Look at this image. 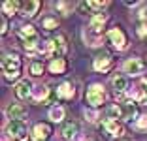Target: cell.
<instances>
[{
  "mask_svg": "<svg viewBox=\"0 0 147 141\" xmlns=\"http://www.w3.org/2000/svg\"><path fill=\"white\" fill-rule=\"evenodd\" d=\"M102 126H104V130H106V134L108 136H121L123 134V126H121V122L119 120H115V119H106L104 122H102Z\"/></svg>",
  "mask_w": 147,
  "mask_h": 141,
  "instance_id": "12",
  "label": "cell"
},
{
  "mask_svg": "<svg viewBox=\"0 0 147 141\" xmlns=\"http://www.w3.org/2000/svg\"><path fill=\"white\" fill-rule=\"evenodd\" d=\"M85 115L89 117V120H91V122H94V120H96V113H91V111L87 113V111H85Z\"/></svg>",
  "mask_w": 147,
  "mask_h": 141,
  "instance_id": "30",
  "label": "cell"
},
{
  "mask_svg": "<svg viewBox=\"0 0 147 141\" xmlns=\"http://www.w3.org/2000/svg\"><path fill=\"white\" fill-rule=\"evenodd\" d=\"M40 9V0H26L21 4V15L25 17H34Z\"/></svg>",
  "mask_w": 147,
  "mask_h": 141,
  "instance_id": "13",
  "label": "cell"
},
{
  "mask_svg": "<svg viewBox=\"0 0 147 141\" xmlns=\"http://www.w3.org/2000/svg\"><path fill=\"white\" fill-rule=\"evenodd\" d=\"M19 8H21V4H19L17 0H8V2L2 4V11H4V15H13V13H17Z\"/></svg>",
  "mask_w": 147,
  "mask_h": 141,
  "instance_id": "20",
  "label": "cell"
},
{
  "mask_svg": "<svg viewBox=\"0 0 147 141\" xmlns=\"http://www.w3.org/2000/svg\"><path fill=\"white\" fill-rule=\"evenodd\" d=\"M47 92H49V89H47V87H43V85L36 87V89L32 90V94H34V100H36V102H40V100H45V98H47Z\"/></svg>",
  "mask_w": 147,
  "mask_h": 141,
  "instance_id": "22",
  "label": "cell"
},
{
  "mask_svg": "<svg viewBox=\"0 0 147 141\" xmlns=\"http://www.w3.org/2000/svg\"><path fill=\"white\" fill-rule=\"evenodd\" d=\"M108 6V2H89V9H94V11H100Z\"/></svg>",
  "mask_w": 147,
  "mask_h": 141,
  "instance_id": "26",
  "label": "cell"
},
{
  "mask_svg": "<svg viewBox=\"0 0 147 141\" xmlns=\"http://www.w3.org/2000/svg\"><path fill=\"white\" fill-rule=\"evenodd\" d=\"M68 49V43H66V38L62 34H59L57 38H51L45 45H43V55L53 56V58H61L62 55Z\"/></svg>",
  "mask_w": 147,
  "mask_h": 141,
  "instance_id": "2",
  "label": "cell"
},
{
  "mask_svg": "<svg viewBox=\"0 0 147 141\" xmlns=\"http://www.w3.org/2000/svg\"><path fill=\"white\" fill-rule=\"evenodd\" d=\"M49 72L51 73H57V75H61V73L66 72V60L62 58H53L51 62H49Z\"/></svg>",
  "mask_w": 147,
  "mask_h": 141,
  "instance_id": "16",
  "label": "cell"
},
{
  "mask_svg": "<svg viewBox=\"0 0 147 141\" xmlns=\"http://www.w3.org/2000/svg\"><path fill=\"white\" fill-rule=\"evenodd\" d=\"M136 115H138V103L132 102V100H128L126 103H123V117H125L126 120H132Z\"/></svg>",
  "mask_w": 147,
  "mask_h": 141,
  "instance_id": "15",
  "label": "cell"
},
{
  "mask_svg": "<svg viewBox=\"0 0 147 141\" xmlns=\"http://www.w3.org/2000/svg\"><path fill=\"white\" fill-rule=\"evenodd\" d=\"M117 141H128V139H117Z\"/></svg>",
  "mask_w": 147,
  "mask_h": 141,
  "instance_id": "32",
  "label": "cell"
},
{
  "mask_svg": "<svg viewBox=\"0 0 147 141\" xmlns=\"http://www.w3.org/2000/svg\"><path fill=\"white\" fill-rule=\"evenodd\" d=\"M0 32H2V34L8 32V19L6 17H2V28H0Z\"/></svg>",
  "mask_w": 147,
  "mask_h": 141,
  "instance_id": "28",
  "label": "cell"
},
{
  "mask_svg": "<svg viewBox=\"0 0 147 141\" xmlns=\"http://www.w3.org/2000/svg\"><path fill=\"white\" fill-rule=\"evenodd\" d=\"M106 100V94H104V89L102 85H91L89 90H87V103L92 107H98L100 103H104Z\"/></svg>",
  "mask_w": 147,
  "mask_h": 141,
  "instance_id": "5",
  "label": "cell"
},
{
  "mask_svg": "<svg viewBox=\"0 0 147 141\" xmlns=\"http://www.w3.org/2000/svg\"><path fill=\"white\" fill-rule=\"evenodd\" d=\"M21 70H23V62H21V56L17 55L15 51L11 53H6L4 58H2V72H4V77L13 81L21 75Z\"/></svg>",
  "mask_w": 147,
  "mask_h": 141,
  "instance_id": "1",
  "label": "cell"
},
{
  "mask_svg": "<svg viewBox=\"0 0 147 141\" xmlns=\"http://www.w3.org/2000/svg\"><path fill=\"white\" fill-rule=\"evenodd\" d=\"M8 117L11 120L23 122V120L26 119V107L23 105V103H11V105L8 107Z\"/></svg>",
  "mask_w": 147,
  "mask_h": 141,
  "instance_id": "10",
  "label": "cell"
},
{
  "mask_svg": "<svg viewBox=\"0 0 147 141\" xmlns=\"http://www.w3.org/2000/svg\"><path fill=\"white\" fill-rule=\"evenodd\" d=\"M138 34H140V36H147V23L140 25V28H138Z\"/></svg>",
  "mask_w": 147,
  "mask_h": 141,
  "instance_id": "27",
  "label": "cell"
},
{
  "mask_svg": "<svg viewBox=\"0 0 147 141\" xmlns=\"http://www.w3.org/2000/svg\"><path fill=\"white\" fill-rule=\"evenodd\" d=\"M32 83L28 81V79H21V81L15 85V96L17 98H21V100H26L28 96L32 94Z\"/></svg>",
  "mask_w": 147,
  "mask_h": 141,
  "instance_id": "11",
  "label": "cell"
},
{
  "mask_svg": "<svg viewBox=\"0 0 147 141\" xmlns=\"http://www.w3.org/2000/svg\"><path fill=\"white\" fill-rule=\"evenodd\" d=\"M147 126V117H140L138 120V128H145Z\"/></svg>",
  "mask_w": 147,
  "mask_h": 141,
  "instance_id": "29",
  "label": "cell"
},
{
  "mask_svg": "<svg viewBox=\"0 0 147 141\" xmlns=\"http://www.w3.org/2000/svg\"><path fill=\"white\" fill-rule=\"evenodd\" d=\"M108 119H115L117 120V117H123V107H119L115 103V105H109V109H108Z\"/></svg>",
  "mask_w": 147,
  "mask_h": 141,
  "instance_id": "23",
  "label": "cell"
},
{
  "mask_svg": "<svg viewBox=\"0 0 147 141\" xmlns=\"http://www.w3.org/2000/svg\"><path fill=\"white\" fill-rule=\"evenodd\" d=\"M53 134V128H51V124L47 122H38L32 128V141H45L49 136Z\"/></svg>",
  "mask_w": 147,
  "mask_h": 141,
  "instance_id": "7",
  "label": "cell"
},
{
  "mask_svg": "<svg viewBox=\"0 0 147 141\" xmlns=\"http://www.w3.org/2000/svg\"><path fill=\"white\" fill-rule=\"evenodd\" d=\"M19 40L23 42V45H25L26 51H30V53H32V49H34V47L40 43L38 32H36L34 26H30V25L21 26V28H19Z\"/></svg>",
  "mask_w": 147,
  "mask_h": 141,
  "instance_id": "3",
  "label": "cell"
},
{
  "mask_svg": "<svg viewBox=\"0 0 147 141\" xmlns=\"http://www.w3.org/2000/svg\"><path fill=\"white\" fill-rule=\"evenodd\" d=\"M123 68H125V73H128V75H140L145 70V62L142 58H128Z\"/></svg>",
  "mask_w": 147,
  "mask_h": 141,
  "instance_id": "8",
  "label": "cell"
},
{
  "mask_svg": "<svg viewBox=\"0 0 147 141\" xmlns=\"http://www.w3.org/2000/svg\"><path fill=\"white\" fill-rule=\"evenodd\" d=\"M59 26V23H57V19H51V17H45L43 19V28L45 30H53Z\"/></svg>",
  "mask_w": 147,
  "mask_h": 141,
  "instance_id": "25",
  "label": "cell"
},
{
  "mask_svg": "<svg viewBox=\"0 0 147 141\" xmlns=\"http://www.w3.org/2000/svg\"><path fill=\"white\" fill-rule=\"evenodd\" d=\"M111 83H113L115 92H125V90L128 89V79H126L125 75H115L111 79Z\"/></svg>",
  "mask_w": 147,
  "mask_h": 141,
  "instance_id": "18",
  "label": "cell"
},
{
  "mask_svg": "<svg viewBox=\"0 0 147 141\" xmlns=\"http://www.w3.org/2000/svg\"><path fill=\"white\" fill-rule=\"evenodd\" d=\"M30 73H32V75H42V73H43V62L34 60V62L30 64Z\"/></svg>",
  "mask_w": 147,
  "mask_h": 141,
  "instance_id": "24",
  "label": "cell"
},
{
  "mask_svg": "<svg viewBox=\"0 0 147 141\" xmlns=\"http://www.w3.org/2000/svg\"><path fill=\"white\" fill-rule=\"evenodd\" d=\"M74 94H76V89H74L72 83H61V85L57 87V96L62 98V100L74 98Z\"/></svg>",
  "mask_w": 147,
  "mask_h": 141,
  "instance_id": "14",
  "label": "cell"
},
{
  "mask_svg": "<svg viewBox=\"0 0 147 141\" xmlns=\"http://www.w3.org/2000/svg\"><path fill=\"white\" fill-rule=\"evenodd\" d=\"M92 68L96 70V72H109V70L113 68V58L109 55H100V56H96L94 58V62H92Z\"/></svg>",
  "mask_w": 147,
  "mask_h": 141,
  "instance_id": "9",
  "label": "cell"
},
{
  "mask_svg": "<svg viewBox=\"0 0 147 141\" xmlns=\"http://www.w3.org/2000/svg\"><path fill=\"white\" fill-rule=\"evenodd\" d=\"M140 17H142V19H147V8H143L142 11H140Z\"/></svg>",
  "mask_w": 147,
  "mask_h": 141,
  "instance_id": "31",
  "label": "cell"
},
{
  "mask_svg": "<svg viewBox=\"0 0 147 141\" xmlns=\"http://www.w3.org/2000/svg\"><path fill=\"white\" fill-rule=\"evenodd\" d=\"M78 124L76 122H66L64 124V128H62V137L68 141H74L76 137H78Z\"/></svg>",
  "mask_w": 147,
  "mask_h": 141,
  "instance_id": "17",
  "label": "cell"
},
{
  "mask_svg": "<svg viewBox=\"0 0 147 141\" xmlns=\"http://www.w3.org/2000/svg\"><path fill=\"white\" fill-rule=\"evenodd\" d=\"M49 119L53 120V122H61L62 119H64V109L62 107H51V111H49Z\"/></svg>",
  "mask_w": 147,
  "mask_h": 141,
  "instance_id": "21",
  "label": "cell"
},
{
  "mask_svg": "<svg viewBox=\"0 0 147 141\" xmlns=\"http://www.w3.org/2000/svg\"><path fill=\"white\" fill-rule=\"evenodd\" d=\"M2 141H8V139H2Z\"/></svg>",
  "mask_w": 147,
  "mask_h": 141,
  "instance_id": "33",
  "label": "cell"
},
{
  "mask_svg": "<svg viewBox=\"0 0 147 141\" xmlns=\"http://www.w3.org/2000/svg\"><path fill=\"white\" fill-rule=\"evenodd\" d=\"M108 40L113 43V47H117V49H125L126 47V34L123 32L121 26H113V28L108 32Z\"/></svg>",
  "mask_w": 147,
  "mask_h": 141,
  "instance_id": "6",
  "label": "cell"
},
{
  "mask_svg": "<svg viewBox=\"0 0 147 141\" xmlns=\"http://www.w3.org/2000/svg\"><path fill=\"white\" fill-rule=\"evenodd\" d=\"M6 134L8 137L15 141H26V126L25 122H19V120H9V124L6 126Z\"/></svg>",
  "mask_w": 147,
  "mask_h": 141,
  "instance_id": "4",
  "label": "cell"
},
{
  "mask_svg": "<svg viewBox=\"0 0 147 141\" xmlns=\"http://www.w3.org/2000/svg\"><path fill=\"white\" fill-rule=\"evenodd\" d=\"M104 25H106V15L98 13V15H94V17L91 19V23H89V28H91L92 32H100Z\"/></svg>",
  "mask_w": 147,
  "mask_h": 141,
  "instance_id": "19",
  "label": "cell"
}]
</instances>
